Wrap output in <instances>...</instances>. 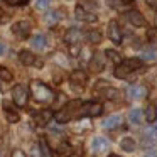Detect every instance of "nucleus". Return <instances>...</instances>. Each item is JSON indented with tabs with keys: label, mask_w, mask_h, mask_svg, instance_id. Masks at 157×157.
<instances>
[{
	"label": "nucleus",
	"mask_w": 157,
	"mask_h": 157,
	"mask_svg": "<svg viewBox=\"0 0 157 157\" xmlns=\"http://www.w3.org/2000/svg\"><path fill=\"white\" fill-rule=\"evenodd\" d=\"M9 5H12V7H22V5H27L29 0H5Z\"/></svg>",
	"instance_id": "7c9ffc66"
},
{
	"label": "nucleus",
	"mask_w": 157,
	"mask_h": 157,
	"mask_svg": "<svg viewBox=\"0 0 157 157\" xmlns=\"http://www.w3.org/2000/svg\"><path fill=\"white\" fill-rule=\"evenodd\" d=\"M29 91H31L32 98L39 103H51L54 101V91L49 88L46 83L39 81V79H32L29 85Z\"/></svg>",
	"instance_id": "f257e3e1"
},
{
	"label": "nucleus",
	"mask_w": 157,
	"mask_h": 157,
	"mask_svg": "<svg viewBox=\"0 0 157 157\" xmlns=\"http://www.w3.org/2000/svg\"><path fill=\"white\" fill-rule=\"evenodd\" d=\"M144 115H145V120L149 123H152V122H155V118H157V110H155V106L154 105H149L145 108V112H144Z\"/></svg>",
	"instance_id": "b1692460"
},
{
	"label": "nucleus",
	"mask_w": 157,
	"mask_h": 157,
	"mask_svg": "<svg viewBox=\"0 0 157 157\" xmlns=\"http://www.w3.org/2000/svg\"><path fill=\"white\" fill-rule=\"evenodd\" d=\"M147 5L152 9H157V0H147Z\"/></svg>",
	"instance_id": "72a5a7b5"
},
{
	"label": "nucleus",
	"mask_w": 157,
	"mask_h": 157,
	"mask_svg": "<svg viewBox=\"0 0 157 157\" xmlns=\"http://www.w3.org/2000/svg\"><path fill=\"white\" fill-rule=\"evenodd\" d=\"M58 152H59V155H61V157H66V155L71 154V147H69L68 144H61V147L58 149Z\"/></svg>",
	"instance_id": "c756f323"
},
{
	"label": "nucleus",
	"mask_w": 157,
	"mask_h": 157,
	"mask_svg": "<svg viewBox=\"0 0 157 157\" xmlns=\"http://www.w3.org/2000/svg\"><path fill=\"white\" fill-rule=\"evenodd\" d=\"M81 106H83V103L79 101V100H73V101H69L64 108H61L59 112H56V115H54L56 122L66 123V122H69L71 118H75V117H81Z\"/></svg>",
	"instance_id": "f03ea898"
},
{
	"label": "nucleus",
	"mask_w": 157,
	"mask_h": 157,
	"mask_svg": "<svg viewBox=\"0 0 157 157\" xmlns=\"http://www.w3.org/2000/svg\"><path fill=\"white\" fill-rule=\"evenodd\" d=\"M105 54H106V58H110L113 63H122V61H120L118 52H117V51H113V49H108V51H105Z\"/></svg>",
	"instance_id": "c85d7f7f"
},
{
	"label": "nucleus",
	"mask_w": 157,
	"mask_h": 157,
	"mask_svg": "<svg viewBox=\"0 0 157 157\" xmlns=\"http://www.w3.org/2000/svg\"><path fill=\"white\" fill-rule=\"evenodd\" d=\"M140 58L145 59V61H154L157 58V52H155V49H145V51H142Z\"/></svg>",
	"instance_id": "bb28decb"
},
{
	"label": "nucleus",
	"mask_w": 157,
	"mask_h": 157,
	"mask_svg": "<svg viewBox=\"0 0 157 157\" xmlns=\"http://www.w3.org/2000/svg\"><path fill=\"white\" fill-rule=\"evenodd\" d=\"M101 95L105 96L106 100H118L120 98V91L117 88H110V86H106L105 90L101 91Z\"/></svg>",
	"instance_id": "5701e85b"
},
{
	"label": "nucleus",
	"mask_w": 157,
	"mask_h": 157,
	"mask_svg": "<svg viewBox=\"0 0 157 157\" xmlns=\"http://www.w3.org/2000/svg\"><path fill=\"white\" fill-rule=\"evenodd\" d=\"M12 157H29V155L24 154L22 150H14V152H12Z\"/></svg>",
	"instance_id": "473e14b6"
},
{
	"label": "nucleus",
	"mask_w": 157,
	"mask_h": 157,
	"mask_svg": "<svg viewBox=\"0 0 157 157\" xmlns=\"http://www.w3.org/2000/svg\"><path fill=\"white\" fill-rule=\"evenodd\" d=\"M140 66H142V63H140L139 59H135V58L125 59V61L118 63V66L115 68L113 75H115L118 79H125L127 76L130 75V73H133V71H137V69H140Z\"/></svg>",
	"instance_id": "7ed1b4c3"
},
{
	"label": "nucleus",
	"mask_w": 157,
	"mask_h": 157,
	"mask_svg": "<svg viewBox=\"0 0 157 157\" xmlns=\"http://www.w3.org/2000/svg\"><path fill=\"white\" fill-rule=\"evenodd\" d=\"M39 150H41V157H52V150L48 145V140L44 137L39 139Z\"/></svg>",
	"instance_id": "6ab92c4d"
},
{
	"label": "nucleus",
	"mask_w": 157,
	"mask_h": 157,
	"mask_svg": "<svg viewBox=\"0 0 157 157\" xmlns=\"http://www.w3.org/2000/svg\"><path fill=\"white\" fill-rule=\"evenodd\" d=\"M154 24H155V27H157V14H155V21H154Z\"/></svg>",
	"instance_id": "4c0bfd02"
},
{
	"label": "nucleus",
	"mask_w": 157,
	"mask_h": 157,
	"mask_svg": "<svg viewBox=\"0 0 157 157\" xmlns=\"http://www.w3.org/2000/svg\"><path fill=\"white\" fill-rule=\"evenodd\" d=\"M69 81H71L73 88H83V86L86 85V81H88V76H86L85 71H81V69H76V71L71 73V76H69Z\"/></svg>",
	"instance_id": "9b49d317"
},
{
	"label": "nucleus",
	"mask_w": 157,
	"mask_h": 157,
	"mask_svg": "<svg viewBox=\"0 0 157 157\" xmlns=\"http://www.w3.org/2000/svg\"><path fill=\"white\" fill-rule=\"evenodd\" d=\"M31 46L34 49H37V51H41V49H44L46 48V37L42 34H37V36H34V37L31 39Z\"/></svg>",
	"instance_id": "aec40b11"
},
{
	"label": "nucleus",
	"mask_w": 157,
	"mask_h": 157,
	"mask_svg": "<svg viewBox=\"0 0 157 157\" xmlns=\"http://www.w3.org/2000/svg\"><path fill=\"white\" fill-rule=\"evenodd\" d=\"M12 32L14 36H17L19 39H27L31 36V24L27 21H19L12 25Z\"/></svg>",
	"instance_id": "423d86ee"
},
{
	"label": "nucleus",
	"mask_w": 157,
	"mask_h": 157,
	"mask_svg": "<svg viewBox=\"0 0 157 157\" xmlns=\"http://www.w3.org/2000/svg\"><path fill=\"white\" fill-rule=\"evenodd\" d=\"M32 118H34L36 125L44 127L49 123V120L52 118V112L51 110H41V112H32Z\"/></svg>",
	"instance_id": "f8f14e48"
},
{
	"label": "nucleus",
	"mask_w": 157,
	"mask_h": 157,
	"mask_svg": "<svg viewBox=\"0 0 157 157\" xmlns=\"http://www.w3.org/2000/svg\"><path fill=\"white\" fill-rule=\"evenodd\" d=\"M120 147H122V150H125V152H133V150H135V140H133L132 137H125V139H122V142H120Z\"/></svg>",
	"instance_id": "412c9836"
},
{
	"label": "nucleus",
	"mask_w": 157,
	"mask_h": 157,
	"mask_svg": "<svg viewBox=\"0 0 157 157\" xmlns=\"http://www.w3.org/2000/svg\"><path fill=\"white\" fill-rule=\"evenodd\" d=\"M75 17L78 19V21H81V22H95L96 19H98L95 12L88 10V9L83 7V5H78V7H76V10H75Z\"/></svg>",
	"instance_id": "0eeeda50"
},
{
	"label": "nucleus",
	"mask_w": 157,
	"mask_h": 157,
	"mask_svg": "<svg viewBox=\"0 0 157 157\" xmlns=\"http://www.w3.org/2000/svg\"><path fill=\"white\" fill-rule=\"evenodd\" d=\"M105 56L103 52H95L90 59V69L93 73H101L105 69Z\"/></svg>",
	"instance_id": "6e6552de"
},
{
	"label": "nucleus",
	"mask_w": 157,
	"mask_h": 157,
	"mask_svg": "<svg viewBox=\"0 0 157 157\" xmlns=\"http://www.w3.org/2000/svg\"><path fill=\"white\" fill-rule=\"evenodd\" d=\"M101 125H103V128L113 130V128H117V127L122 125V117L120 115H112V117H108L106 120H103Z\"/></svg>",
	"instance_id": "f3484780"
},
{
	"label": "nucleus",
	"mask_w": 157,
	"mask_h": 157,
	"mask_svg": "<svg viewBox=\"0 0 157 157\" xmlns=\"http://www.w3.org/2000/svg\"><path fill=\"white\" fill-rule=\"evenodd\" d=\"M5 49H7V48H5V44H4V42H0V56L5 54Z\"/></svg>",
	"instance_id": "f704fd0d"
},
{
	"label": "nucleus",
	"mask_w": 157,
	"mask_h": 157,
	"mask_svg": "<svg viewBox=\"0 0 157 157\" xmlns=\"http://www.w3.org/2000/svg\"><path fill=\"white\" fill-rule=\"evenodd\" d=\"M29 90L25 88L24 85H15L14 86V91H12V98H14V103L21 108H24L27 105V100H29Z\"/></svg>",
	"instance_id": "20e7f679"
},
{
	"label": "nucleus",
	"mask_w": 157,
	"mask_h": 157,
	"mask_svg": "<svg viewBox=\"0 0 157 157\" xmlns=\"http://www.w3.org/2000/svg\"><path fill=\"white\" fill-rule=\"evenodd\" d=\"M0 79H2V81H5V83H10L12 79H14V75H12L7 68H4V66H2V68H0Z\"/></svg>",
	"instance_id": "a878e982"
},
{
	"label": "nucleus",
	"mask_w": 157,
	"mask_h": 157,
	"mask_svg": "<svg viewBox=\"0 0 157 157\" xmlns=\"http://www.w3.org/2000/svg\"><path fill=\"white\" fill-rule=\"evenodd\" d=\"M123 4H128V2H132V0H122Z\"/></svg>",
	"instance_id": "e433bc0d"
},
{
	"label": "nucleus",
	"mask_w": 157,
	"mask_h": 157,
	"mask_svg": "<svg viewBox=\"0 0 157 157\" xmlns=\"http://www.w3.org/2000/svg\"><path fill=\"white\" fill-rule=\"evenodd\" d=\"M127 19L130 21V24L135 25V27H145L147 25V21L139 10H128L127 12Z\"/></svg>",
	"instance_id": "ddd939ff"
},
{
	"label": "nucleus",
	"mask_w": 157,
	"mask_h": 157,
	"mask_svg": "<svg viewBox=\"0 0 157 157\" xmlns=\"http://www.w3.org/2000/svg\"><path fill=\"white\" fill-rule=\"evenodd\" d=\"M58 21H59V14H58V12H48V14H46V22H48L49 25L58 24Z\"/></svg>",
	"instance_id": "cd10ccee"
},
{
	"label": "nucleus",
	"mask_w": 157,
	"mask_h": 157,
	"mask_svg": "<svg viewBox=\"0 0 157 157\" xmlns=\"http://www.w3.org/2000/svg\"><path fill=\"white\" fill-rule=\"evenodd\" d=\"M91 145H93V150H95L96 154H106L110 149V142L105 137H95Z\"/></svg>",
	"instance_id": "4468645a"
},
{
	"label": "nucleus",
	"mask_w": 157,
	"mask_h": 157,
	"mask_svg": "<svg viewBox=\"0 0 157 157\" xmlns=\"http://www.w3.org/2000/svg\"><path fill=\"white\" fill-rule=\"evenodd\" d=\"M145 157H157V150H150V152H147Z\"/></svg>",
	"instance_id": "c9c22d12"
},
{
	"label": "nucleus",
	"mask_w": 157,
	"mask_h": 157,
	"mask_svg": "<svg viewBox=\"0 0 157 157\" xmlns=\"http://www.w3.org/2000/svg\"><path fill=\"white\" fill-rule=\"evenodd\" d=\"M81 37H83V32L79 31V29L73 27V29H69V31L66 32V36H64V41L68 42V44L75 46V44H78V42L81 41Z\"/></svg>",
	"instance_id": "2eb2a0df"
},
{
	"label": "nucleus",
	"mask_w": 157,
	"mask_h": 157,
	"mask_svg": "<svg viewBox=\"0 0 157 157\" xmlns=\"http://www.w3.org/2000/svg\"><path fill=\"white\" fill-rule=\"evenodd\" d=\"M19 59H21V63L24 66H32V64H36V56L32 54L31 51H27V49H22L21 52H19Z\"/></svg>",
	"instance_id": "dca6fc26"
},
{
	"label": "nucleus",
	"mask_w": 157,
	"mask_h": 157,
	"mask_svg": "<svg viewBox=\"0 0 157 157\" xmlns=\"http://www.w3.org/2000/svg\"><path fill=\"white\" fill-rule=\"evenodd\" d=\"M86 37H88V41L91 42V44H100V42H101V34H100V31H90L88 34H86Z\"/></svg>",
	"instance_id": "393cba45"
},
{
	"label": "nucleus",
	"mask_w": 157,
	"mask_h": 157,
	"mask_svg": "<svg viewBox=\"0 0 157 157\" xmlns=\"http://www.w3.org/2000/svg\"><path fill=\"white\" fill-rule=\"evenodd\" d=\"M4 113H5V117H7V122H10V123H17L19 120H21L19 113L15 112V110H12L9 103H4Z\"/></svg>",
	"instance_id": "a211bd4d"
},
{
	"label": "nucleus",
	"mask_w": 157,
	"mask_h": 157,
	"mask_svg": "<svg viewBox=\"0 0 157 157\" xmlns=\"http://www.w3.org/2000/svg\"><path fill=\"white\" fill-rule=\"evenodd\" d=\"M103 106L96 101H86L81 106V117H98L101 115Z\"/></svg>",
	"instance_id": "39448f33"
},
{
	"label": "nucleus",
	"mask_w": 157,
	"mask_h": 157,
	"mask_svg": "<svg viewBox=\"0 0 157 157\" xmlns=\"http://www.w3.org/2000/svg\"><path fill=\"white\" fill-rule=\"evenodd\" d=\"M112 157H118V155H112Z\"/></svg>",
	"instance_id": "58836bf2"
},
{
	"label": "nucleus",
	"mask_w": 157,
	"mask_h": 157,
	"mask_svg": "<svg viewBox=\"0 0 157 157\" xmlns=\"http://www.w3.org/2000/svg\"><path fill=\"white\" fill-rule=\"evenodd\" d=\"M108 39L113 44H122V31L118 27L117 21H110L108 22Z\"/></svg>",
	"instance_id": "1a4fd4ad"
},
{
	"label": "nucleus",
	"mask_w": 157,
	"mask_h": 157,
	"mask_svg": "<svg viewBox=\"0 0 157 157\" xmlns=\"http://www.w3.org/2000/svg\"><path fill=\"white\" fill-rule=\"evenodd\" d=\"M49 4H51V0H37V2H36V7L41 10V9H48Z\"/></svg>",
	"instance_id": "2f4dec72"
},
{
	"label": "nucleus",
	"mask_w": 157,
	"mask_h": 157,
	"mask_svg": "<svg viewBox=\"0 0 157 157\" xmlns=\"http://www.w3.org/2000/svg\"><path fill=\"white\" fill-rule=\"evenodd\" d=\"M128 118H130V122H132V123L139 125V123L142 122V118H144V112H142V110H139V108H133V110H130V112H128Z\"/></svg>",
	"instance_id": "4be33fe9"
},
{
	"label": "nucleus",
	"mask_w": 157,
	"mask_h": 157,
	"mask_svg": "<svg viewBox=\"0 0 157 157\" xmlns=\"http://www.w3.org/2000/svg\"><path fill=\"white\" fill-rule=\"evenodd\" d=\"M147 88L142 85H132L127 88V96H128L130 100H142L147 96Z\"/></svg>",
	"instance_id": "9d476101"
}]
</instances>
